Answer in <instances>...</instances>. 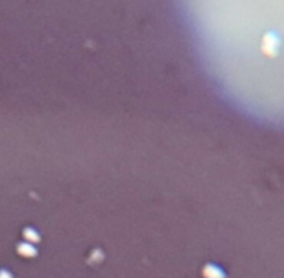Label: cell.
Returning a JSON list of instances; mask_svg holds the SVG:
<instances>
[{
	"instance_id": "4",
	"label": "cell",
	"mask_w": 284,
	"mask_h": 278,
	"mask_svg": "<svg viewBox=\"0 0 284 278\" xmlns=\"http://www.w3.org/2000/svg\"><path fill=\"white\" fill-rule=\"evenodd\" d=\"M24 235H25V240L27 242H38L40 240V237H38V234L35 230H32V228H27L24 231Z\"/></svg>"
},
{
	"instance_id": "1",
	"label": "cell",
	"mask_w": 284,
	"mask_h": 278,
	"mask_svg": "<svg viewBox=\"0 0 284 278\" xmlns=\"http://www.w3.org/2000/svg\"><path fill=\"white\" fill-rule=\"evenodd\" d=\"M281 50V37L279 33L276 32H266L263 38H261V52H263L266 57H276L277 54H279Z\"/></svg>"
},
{
	"instance_id": "3",
	"label": "cell",
	"mask_w": 284,
	"mask_h": 278,
	"mask_svg": "<svg viewBox=\"0 0 284 278\" xmlns=\"http://www.w3.org/2000/svg\"><path fill=\"white\" fill-rule=\"evenodd\" d=\"M19 253L22 255V257H33V255H37V250L35 247H32L30 243H20L19 245Z\"/></svg>"
},
{
	"instance_id": "5",
	"label": "cell",
	"mask_w": 284,
	"mask_h": 278,
	"mask_svg": "<svg viewBox=\"0 0 284 278\" xmlns=\"http://www.w3.org/2000/svg\"><path fill=\"white\" fill-rule=\"evenodd\" d=\"M0 278H12V276H10V273H9V271L2 270V271H0Z\"/></svg>"
},
{
	"instance_id": "2",
	"label": "cell",
	"mask_w": 284,
	"mask_h": 278,
	"mask_svg": "<svg viewBox=\"0 0 284 278\" xmlns=\"http://www.w3.org/2000/svg\"><path fill=\"white\" fill-rule=\"evenodd\" d=\"M203 276L204 278H226L224 270L219 268V266L214 263H208L203 266Z\"/></svg>"
}]
</instances>
